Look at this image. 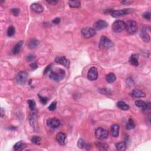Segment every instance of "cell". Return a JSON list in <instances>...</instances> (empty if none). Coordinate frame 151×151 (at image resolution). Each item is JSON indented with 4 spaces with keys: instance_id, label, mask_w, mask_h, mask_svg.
<instances>
[{
    "instance_id": "cell-36",
    "label": "cell",
    "mask_w": 151,
    "mask_h": 151,
    "mask_svg": "<svg viewBox=\"0 0 151 151\" xmlns=\"http://www.w3.org/2000/svg\"><path fill=\"white\" fill-rule=\"evenodd\" d=\"M100 92L101 93L106 94V95H108V94L111 93V92L110 91L109 89H100Z\"/></svg>"
},
{
    "instance_id": "cell-1",
    "label": "cell",
    "mask_w": 151,
    "mask_h": 151,
    "mask_svg": "<svg viewBox=\"0 0 151 151\" xmlns=\"http://www.w3.org/2000/svg\"><path fill=\"white\" fill-rule=\"evenodd\" d=\"M48 73L50 79L57 82L62 80L66 76V72L63 69L56 67L51 68Z\"/></svg>"
},
{
    "instance_id": "cell-21",
    "label": "cell",
    "mask_w": 151,
    "mask_h": 151,
    "mask_svg": "<svg viewBox=\"0 0 151 151\" xmlns=\"http://www.w3.org/2000/svg\"><path fill=\"white\" fill-rule=\"evenodd\" d=\"M23 45V42H19L17 43L16 46L14 47L13 49V52L14 54H18V53H20L21 50V47H22Z\"/></svg>"
},
{
    "instance_id": "cell-39",
    "label": "cell",
    "mask_w": 151,
    "mask_h": 151,
    "mask_svg": "<svg viewBox=\"0 0 151 151\" xmlns=\"http://www.w3.org/2000/svg\"><path fill=\"white\" fill-rule=\"evenodd\" d=\"M36 59V56L34 55H29L27 57V60L28 61H33Z\"/></svg>"
},
{
    "instance_id": "cell-45",
    "label": "cell",
    "mask_w": 151,
    "mask_h": 151,
    "mask_svg": "<svg viewBox=\"0 0 151 151\" xmlns=\"http://www.w3.org/2000/svg\"><path fill=\"white\" fill-rule=\"evenodd\" d=\"M4 113H5V111H4L3 108H1V117H3Z\"/></svg>"
},
{
    "instance_id": "cell-41",
    "label": "cell",
    "mask_w": 151,
    "mask_h": 151,
    "mask_svg": "<svg viewBox=\"0 0 151 151\" xmlns=\"http://www.w3.org/2000/svg\"><path fill=\"white\" fill-rule=\"evenodd\" d=\"M51 65L50 64V65H49L46 68V69L44 70V74H48V73L50 71V68H51Z\"/></svg>"
},
{
    "instance_id": "cell-8",
    "label": "cell",
    "mask_w": 151,
    "mask_h": 151,
    "mask_svg": "<svg viewBox=\"0 0 151 151\" xmlns=\"http://www.w3.org/2000/svg\"><path fill=\"white\" fill-rule=\"evenodd\" d=\"M60 123H61L60 120L56 118H49L47 121V126L51 129H53L57 128L60 125Z\"/></svg>"
},
{
    "instance_id": "cell-19",
    "label": "cell",
    "mask_w": 151,
    "mask_h": 151,
    "mask_svg": "<svg viewBox=\"0 0 151 151\" xmlns=\"http://www.w3.org/2000/svg\"><path fill=\"white\" fill-rule=\"evenodd\" d=\"M129 61L132 65L134 66H138V54H132L129 58Z\"/></svg>"
},
{
    "instance_id": "cell-23",
    "label": "cell",
    "mask_w": 151,
    "mask_h": 151,
    "mask_svg": "<svg viewBox=\"0 0 151 151\" xmlns=\"http://www.w3.org/2000/svg\"><path fill=\"white\" fill-rule=\"evenodd\" d=\"M117 106L120 109L122 110V111H128L130 107L128 105H127L126 103H125L123 102H122V101H120V102H118L117 103Z\"/></svg>"
},
{
    "instance_id": "cell-25",
    "label": "cell",
    "mask_w": 151,
    "mask_h": 151,
    "mask_svg": "<svg viewBox=\"0 0 151 151\" xmlns=\"http://www.w3.org/2000/svg\"><path fill=\"white\" fill-rule=\"evenodd\" d=\"M116 149L119 151H124L126 149V143L125 142H121L116 145Z\"/></svg>"
},
{
    "instance_id": "cell-37",
    "label": "cell",
    "mask_w": 151,
    "mask_h": 151,
    "mask_svg": "<svg viewBox=\"0 0 151 151\" xmlns=\"http://www.w3.org/2000/svg\"><path fill=\"white\" fill-rule=\"evenodd\" d=\"M143 16L146 20H147L148 21L150 20V12H146L143 14Z\"/></svg>"
},
{
    "instance_id": "cell-38",
    "label": "cell",
    "mask_w": 151,
    "mask_h": 151,
    "mask_svg": "<svg viewBox=\"0 0 151 151\" xmlns=\"http://www.w3.org/2000/svg\"><path fill=\"white\" fill-rule=\"evenodd\" d=\"M126 84L129 86H132L134 85V82H133V79L131 78H129L126 80Z\"/></svg>"
},
{
    "instance_id": "cell-32",
    "label": "cell",
    "mask_w": 151,
    "mask_h": 151,
    "mask_svg": "<svg viewBox=\"0 0 151 151\" xmlns=\"http://www.w3.org/2000/svg\"><path fill=\"white\" fill-rule=\"evenodd\" d=\"M56 107H57V103L54 102L53 103H51L48 107V109L49 111H54L56 109Z\"/></svg>"
},
{
    "instance_id": "cell-34",
    "label": "cell",
    "mask_w": 151,
    "mask_h": 151,
    "mask_svg": "<svg viewBox=\"0 0 151 151\" xmlns=\"http://www.w3.org/2000/svg\"><path fill=\"white\" fill-rule=\"evenodd\" d=\"M77 146L79 148H83L84 146H85V143L82 139H80L77 143Z\"/></svg>"
},
{
    "instance_id": "cell-44",
    "label": "cell",
    "mask_w": 151,
    "mask_h": 151,
    "mask_svg": "<svg viewBox=\"0 0 151 151\" xmlns=\"http://www.w3.org/2000/svg\"><path fill=\"white\" fill-rule=\"evenodd\" d=\"M131 3H132V2L129 1H123L121 2L122 4H125V5H129V4H130Z\"/></svg>"
},
{
    "instance_id": "cell-30",
    "label": "cell",
    "mask_w": 151,
    "mask_h": 151,
    "mask_svg": "<svg viewBox=\"0 0 151 151\" xmlns=\"http://www.w3.org/2000/svg\"><path fill=\"white\" fill-rule=\"evenodd\" d=\"M27 103H28V104H29V106L30 110L32 111H33L35 109L36 106L35 101H34V100H31V99H30V100H27Z\"/></svg>"
},
{
    "instance_id": "cell-40",
    "label": "cell",
    "mask_w": 151,
    "mask_h": 151,
    "mask_svg": "<svg viewBox=\"0 0 151 151\" xmlns=\"http://www.w3.org/2000/svg\"><path fill=\"white\" fill-rule=\"evenodd\" d=\"M30 66L32 70H35V69H36L38 67L37 64L36 63H31V64H30Z\"/></svg>"
},
{
    "instance_id": "cell-11",
    "label": "cell",
    "mask_w": 151,
    "mask_h": 151,
    "mask_svg": "<svg viewBox=\"0 0 151 151\" xmlns=\"http://www.w3.org/2000/svg\"><path fill=\"white\" fill-rule=\"evenodd\" d=\"M55 61L67 68H68L70 66V61L65 56H57L55 59Z\"/></svg>"
},
{
    "instance_id": "cell-27",
    "label": "cell",
    "mask_w": 151,
    "mask_h": 151,
    "mask_svg": "<svg viewBox=\"0 0 151 151\" xmlns=\"http://www.w3.org/2000/svg\"><path fill=\"white\" fill-rule=\"evenodd\" d=\"M31 141L32 142V143H33L36 145H40L42 143V138L40 136H34L31 138Z\"/></svg>"
},
{
    "instance_id": "cell-22",
    "label": "cell",
    "mask_w": 151,
    "mask_h": 151,
    "mask_svg": "<svg viewBox=\"0 0 151 151\" xmlns=\"http://www.w3.org/2000/svg\"><path fill=\"white\" fill-rule=\"evenodd\" d=\"M40 44L39 41L37 40H32L29 42V43H28V47L30 49H33L36 48L38 45Z\"/></svg>"
},
{
    "instance_id": "cell-17",
    "label": "cell",
    "mask_w": 151,
    "mask_h": 151,
    "mask_svg": "<svg viewBox=\"0 0 151 151\" xmlns=\"http://www.w3.org/2000/svg\"><path fill=\"white\" fill-rule=\"evenodd\" d=\"M131 95L136 98H141L145 97L146 94L141 90L134 89L131 93Z\"/></svg>"
},
{
    "instance_id": "cell-43",
    "label": "cell",
    "mask_w": 151,
    "mask_h": 151,
    "mask_svg": "<svg viewBox=\"0 0 151 151\" xmlns=\"http://www.w3.org/2000/svg\"><path fill=\"white\" fill-rule=\"evenodd\" d=\"M47 3H49V4H52V5H55L56 4H57L58 3V1H47Z\"/></svg>"
},
{
    "instance_id": "cell-2",
    "label": "cell",
    "mask_w": 151,
    "mask_h": 151,
    "mask_svg": "<svg viewBox=\"0 0 151 151\" xmlns=\"http://www.w3.org/2000/svg\"><path fill=\"white\" fill-rule=\"evenodd\" d=\"M113 43L106 36L101 37L99 43V47L102 49H107L113 46Z\"/></svg>"
},
{
    "instance_id": "cell-6",
    "label": "cell",
    "mask_w": 151,
    "mask_h": 151,
    "mask_svg": "<svg viewBox=\"0 0 151 151\" xmlns=\"http://www.w3.org/2000/svg\"><path fill=\"white\" fill-rule=\"evenodd\" d=\"M81 34L85 38H89L96 35V30L93 28L86 27L81 30Z\"/></svg>"
},
{
    "instance_id": "cell-16",
    "label": "cell",
    "mask_w": 151,
    "mask_h": 151,
    "mask_svg": "<svg viewBox=\"0 0 151 151\" xmlns=\"http://www.w3.org/2000/svg\"><path fill=\"white\" fill-rule=\"evenodd\" d=\"M111 132L112 136L117 138L119 135V126L118 125H113L111 128Z\"/></svg>"
},
{
    "instance_id": "cell-42",
    "label": "cell",
    "mask_w": 151,
    "mask_h": 151,
    "mask_svg": "<svg viewBox=\"0 0 151 151\" xmlns=\"http://www.w3.org/2000/svg\"><path fill=\"white\" fill-rule=\"evenodd\" d=\"M52 22L54 24H58L60 22V18H56L55 19H54Z\"/></svg>"
},
{
    "instance_id": "cell-24",
    "label": "cell",
    "mask_w": 151,
    "mask_h": 151,
    "mask_svg": "<svg viewBox=\"0 0 151 151\" xmlns=\"http://www.w3.org/2000/svg\"><path fill=\"white\" fill-rule=\"evenodd\" d=\"M96 146L99 150H106L109 148V146L106 143H102L100 142H98L96 143Z\"/></svg>"
},
{
    "instance_id": "cell-10",
    "label": "cell",
    "mask_w": 151,
    "mask_h": 151,
    "mask_svg": "<svg viewBox=\"0 0 151 151\" xmlns=\"http://www.w3.org/2000/svg\"><path fill=\"white\" fill-rule=\"evenodd\" d=\"M88 79L90 81H95L98 78V72L96 67H91L88 72L87 74Z\"/></svg>"
},
{
    "instance_id": "cell-5",
    "label": "cell",
    "mask_w": 151,
    "mask_h": 151,
    "mask_svg": "<svg viewBox=\"0 0 151 151\" xmlns=\"http://www.w3.org/2000/svg\"><path fill=\"white\" fill-rule=\"evenodd\" d=\"M95 136L97 139L104 140L107 139L109 136V132L102 128H98L95 131Z\"/></svg>"
},
{
    "instance_id": "cell-12",
    "label": "cell",
    "mask_w": 151,
    "mask_h": 151,
    "mask_svg": "<svg viewBox=\"0 0 151 151\" xmlns=\"http://www.w3.org/2000/svg\"><path fill=\"white\" fill-rule=\"evenodd\" d=\"M108 26L107 24L104 20H99L94 24L93 29L95 30H101L105 29Z\"/></svg>"
},
{
    "instance_id": "cell-14",
    "label": "cell",
    "mask_w": 151,
    "mask_h": 151,
    "mask_svg": "<svg viewBox=\"0 0 151 151\" xmlns=\"http://www.w3.org/2000/svg\"><path fill=\"white\" fill-rule=\"evenodd\" d=\"M140 36H141V37L142 38V40L144 42L148 43L150 41V36L148 33L147 28H146V27H144L141 29V33H140Z\"/></svg>"
},
{
    "instance_id": "cell-13",
    "label": "cell",
    "mask_w": 151,
    "mask_h": 151,
    "mask_svg": "<svg viewBox=\"0 0 151 151\" xmlns=\"http://www.w3.org/2000/svg\"><path fill=\"white\" fill-rule=\"evenodd\" d=\"M67 138V135L64 133L59 132L56 135V141L59 143L60 145H64L66 143V139Z\"/></svg>"
},
{
    "instance_id": "cell-7",
    "label": "cell",
    "mask_w": 151,
    "mask_h": 151,
    "mask_svg": "<svg viewBox=\"0 0 151 151\" xmlns=\"http://www.w3.org/2000/svg\"><path fill=\"white\" fill-rule=\"evenodd\" d=\"M132 11L131 8H126V9H123L120 10H112L111 12V16L114 18H118V17L126 16L128 14Z\"/></svg>"
},
{
    "instance_id": "cell-18",
    "label": "cell",
    "mask_w": 151,
    "mask_h": 151,
    "mask_svg": "<svg viewBox=\"0 0 151 151\" xmlns=\"http://www.w3.org/2000/svg\"><path fill=\"white\" fill-rule=\"evenodd\" d=\"M25 148H26V144L22 141L17 142L14 145V149L16 151L23 150Z\"/></svg>"
},
{
    "instance_id": "cell-35",
    "label": "cell",
    "mask_w": 151,
    "mask_h": 151,
    "mask_svg": "<svg viewBox=\"0 0 151 151\" xmlns=\"http://www.w3.org/2000/svg\"><path fill=\"white\" fill-rule=\"evenodd\" d=\"M20 10L18 8H12L11 9V12L15 16H18V14H20Z\"/></svg>"
},
{
    "instance_id": "cell-3",
    "label": "cell",
    "mask_w": 151,
    "mask_h": 151,
    "mask_svg": "<svg viewBox=\"0 0 151 151\" xmlns=\"http://www.w3.org/2000/svg\"><path fill=\"white\" fill-rule=\"evenodd\" d=\"M125 26H126V23L124 21L121 20H117L115 21L112 24V30L115 33H120L125 30Z\"/></svg>"
},
{
    "instance_id": "cell-9",
    "label": "cell",
    "mask_w": 151,
    "mask_h": 151,
    "mask_svg": "<svg viewBox=\"0 0 151 151\" xmlns=\"http://www.w3.org/2000/svg\"><path fill=\"white\" fill-rule=\"evenodd\" d=\"M27 79V73L25 71H21L16 76L17 82L20 85H23L25 83Z\"/></svg>"
},
{
    "instance_id": "cell-28",
    "label": "cell",
    "mask_w": 151,
    "mask_h": 151,
    "mask_svg": "<svg viewBox=\"0 0 151 151\" xmlns=\"http://www.w3.org/2000/svg\"><path fill=\"white\" fill-rule=\"evenodd\" d=\"M126 128L127 130H132V129H133L135 128V123L132 119H129Z\"/></svg>"
},
{
    "instance_id": "cell-31",
    "label": "cell",
    "mask_w": 151,
    "mask_h": 151,
    "mask_svg": "<svg viewBox=\"0 0 151 151\" xmlns=\"http://www.w3.org/2000/svg\"><path fill=\"white\" fill-rule=\"evenodd\" d=\"M7 36L8 37H12L14 36L15 33V28L13 26H10L7 29Z\"/></svg>"
},
{
    "instance_id": "cell-33",
    "label": "cell",
    "mask_w": 151,
    "mask_h": 151,
    "mask_svg": "<svg viewBox=\"0 0 151 151\" xmlns=\"http://www.w3.org/2000/svg\"><path fill=\"white\" fill-rule=\"evenodd\" d=\"M38 96H39L40 102H41V103H42V104L46 105L47 102H48V98H47V97H42L40 95H38Z\"/></svg>"
},
{
    "instance_id": "cell-29",
    "label": "cell",
    "mask_w": 151,
    "mask_h": 151,
    "mask_svg": "<svg viewBox=\"0 0 151 151\" xmlns=\"http://www.w3.org/2000/svg\"><path fill=\"white\" fill-rule=\"evenodd\" d=\"M135 105L136 106H137L138 107H141V108H142V109L144 110L146 107L147 103H146L145 102L142 100H137L135 102Z\"/></svg>"
},
{
    "instance_id": "cell-4",
    "label": "cell",
    "mask_w": 151,
    "mask_h": 151,
    "mask_svg": "<svg viewBox=\"0 0 151 151\" xmlns=\"http://www.w3.org/2000/svg\"><path fill=\"white\" fill-rule=\"evenodd\" d=\"M125 30L126 32L130 34H135L138 30V25L137 23L135 21H129L128 23L126 24V26H125Z\"/></svg>"
},
{
    "instance_id": "cell-15",
    "label": "cell",
    "mask_w": 151,
    "mask_h": 151,
    "mask_svg": "<svg viewBox=\"0 0 151 151\" xmlns=\"http://www.w3.org/2000/svg\"><path fill=\"white\" fill-rule=\"evenodd\" d=\"M31 9L36 13H42L44 11V8L43 6L38 3L32 4L31 5Z\"/></svg>"
},
{
    "instance_id": "cell-26",
    "label": "cell",
    "mask_w": 151,
    "mask_h": 151,
    "mask_svg": "<svg viewBox=\"0 0 151 151\" xmlns=\"http://www.w3.org/2000/svg\"><path fill=\"white\" fill-rule=\"evenodd\" d=\"M68 5L72 8H78L81 5V2L79 0H74V1H70L68 2Z\"/></svg>"
},
{
    "instance_id": "cell-20",
    "label": "cell",
    "mask_w": 151,
    "mask_h": 151,
    "mask_svg": "<svg viewBox=\"0 0 151 151\" xmlns=\"http://www.w3.org/2000/svg\"><path fill=\"white\" fill-rule=\"evenodd\" d=\"M105 79L107 82H108L109 83H112L115 82V81H116V75L114 74V73H111L106 76Z\"/></svg>"
}]
</instances>
